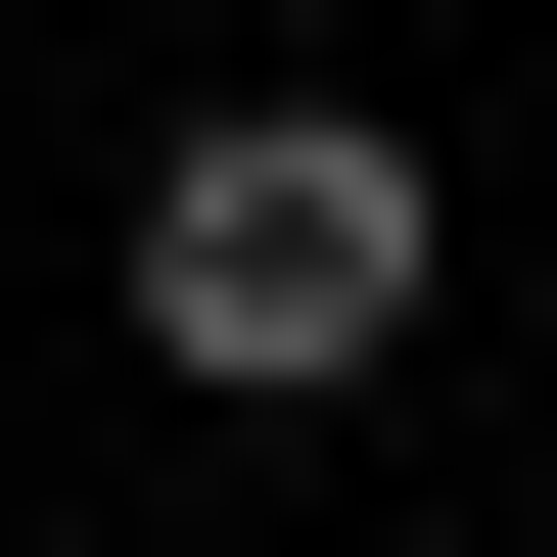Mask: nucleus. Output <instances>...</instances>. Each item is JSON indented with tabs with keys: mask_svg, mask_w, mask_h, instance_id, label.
Wrapping results in <instances>:
<instances>
[{
	"mask_svg": "<svg viewBox=\"0 0 557 557\" xmlns=\"http://www.w3.org/2000/svg\"><path fill=\"white\" fill-rule=\"evenodd\" d=\"M418 278H465V186H418L372 94H186V139H139V372H186V418L418 372Z\"/></svg>",
	"mask_w": 557,
	"mask_h": 557,
	"instance_id": "obj_1",
	"label": "nucleus"
},
{
	"mask_svg": "<svg viewBox=\"0 0 557 557\" xmlns=\"http://www.w3.org/2000/svg\"><path fill=\"white\" fill-rule=\"evenodd\" d=\"M0 47H94V0H0Z\"/></svg>",
	"mask_w": 557,
	"mask_h": 557,
	"instance_id": "obj_2",
	"label": "nucleus"
}]
</instances>
